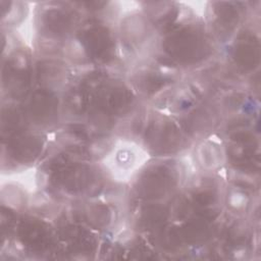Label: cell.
Returning <instances> with one entry per match:
<instances>
[{
	"instance_id": "cell-2",
	"label": "cell",
	"mask_w": 261,
	"mask_h": 261,
	"mask_svg": "<svg viewBox=\"0 0 261 261\" xmlns=\"http://www.w3.org/2000/svg\"><path fill=\"white\" fill-rule=\"evenodd\" d=\"M220 146L214 143H203L198 150V159L203 167H216L221 162L222 153L219 148ZM221 164V163H220Z\"/></svg>"
},
{
	"instance_id": "cell-1",
	"label": "cell",
	"mask_w": 261,
	"mask_h": 261,
	"mask_svg": "<svg viewBox=\"0 0 261 261\" xmlns=\"http://www.w3.org/2000/svg\"><path fill=\"white\" fill-rule=\"evenodd\" d=\"M148 153L138 144L120 141L104 158L103 165L114 180L128 181L148 161Z\"/></svg>"
}]
</instances>
